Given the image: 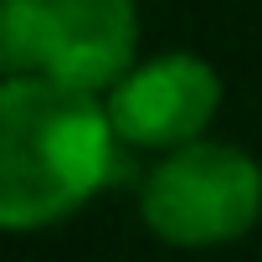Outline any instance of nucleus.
<instances>
[{"label": "nucleus", "instance_id": "f03ea898", "mask_svg": "<svg viewBox=\"0 0 262 262\" xmlns=\"http://www.w3.org/2000/svg\"><path fill=\"white\" fill-rule=\"evenodd\" d=\"M139 221L155 242L211 252L242 242L262 221V165L231 139H195L149 165L139 185Z\"/></svg>", "mask_w": 262, "mask_h": 262}, {"label": "nucleus", "instance_id": "39448f33", "mask_svg": "<svg viewBox=\"0 0 262 262\" xmlns=\"http://www.w3.org/2000/svg\"><path fill=\"white\" fill-rule=\"evenodd\" d=\"M41 0H0V82L36 72Z\"/></svg>", "mask_w": 262, "mask_h": 262}, {"label": "nucleus", "instance_id": "20e7f679", "mask_svg": "<svg viewBox=\"0 0 262 262\" xmlns=\"http://www.w3.org/2000/svg\"><path fill=\"white\" fill-rule=\"evenodd\" d=\"M139 57V0H41L36 72L108 98Z\"/></svg>", "mask_w": 262, "mask_h": 262}, {"label": "nucleus", "instance_id": "7ed1b4c3", "mask_svg": "<svg viewBox=\"0 0 262 262\" xmlns=\"http://www.w3.org/2000/svg\"><path fill=\"white\" fill-rule=\"evenodd\" d=\"M221 98L226 82L201 52H149L113 82L103 108L123 149L160 160L211 134Z\"/></svg>", "mask_w": 262, "mask_h": 262}, {"label": "nucleus", "instance_id": "f257e3e1", "mask_svg": "<svg viewBox=\"0 0 262 262\" xmlns=\"http://www.w3.org/2000/svg\"><path fill=\"white\" fill-rule=\"evenodd\" d=\"M118 134L103 98L47 72L0 82V231L31 236L72 221L113 175Z\"/></svg>", "mask_w": 262, "mask_h": 262}]
</instances>
